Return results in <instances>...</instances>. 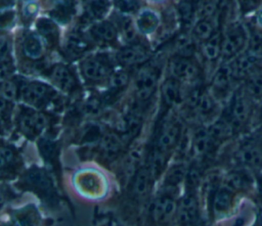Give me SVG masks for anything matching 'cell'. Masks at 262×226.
<instances>
[{
	"label": "cell",
	"mask_w": 262,
	"mask_h": 226,
	"mask_svg": "<svg viewBox=\"0 0 262 226\" xmlns=\"http://www.w3.org/2000/svg\"><path fill=\"white\" fill-rule=\"evenodd\" d=\"M91 36L100 42H112L116 38V29L115 27L106 21L97 22L92 26L90 30Z\"/></svg>",
	"instance_id": "obj_27"
},
{
	"label": "cell",
	"mask_w": 262,
	"mask_h": 226,
	"mask_svg": "<svg viewBox=\"0 0 262 226\" xmlns=\"http://www.w3.org/2000/svg\"><path fill=\"white\" fill-rule=\"evenodd\" d=\"M81 70L84 78L91 82H99L110 79L112 75L111 65L101 57H90L85 59Z\"/></svg>",
	"instance_id": "obj_11"
},
{
	"label": "cell",
	"mask_w": 262,
	"mask_h": 226,
	"mask_svg": "<svg viewBox=\"0 0 262 226\" xmlns=\"http://www.w3.org/2000/svg\"><path fill=\"white\" fill-rule=\"evenodd\" d=\"M24 54L35 60L42 56L43 54V44L41 39L36 35H28L23 43Z\"/></svg>",
	"instance_id": "obj_28"
},
{
	"label": "cell",
	"mask_w": 262,
	"mask_h": 226,
	"mask_svg": "<svg viewBox=\"0 0 262 226\" xmlns=\"http://www.w3.org/2000/svg\"><path fill=\"white\" fill-rule=\"evenodd\" d=\"M159 24L158 15L151 10H142L136 19V26L142 34L152 33Z\"/></svg>",
	"instance_id": "obj_26"
},
{
	"label": "cell",
	"mask_w": 262,
	"mask_h": 226,
	"mask_svg": "<svg viewBox=\"0 0 262 226\" xmlns=\"http://www.w3.org/2000/svg\"><path fill=\"white\" fill-rule=\"evenodd\" d=\"M248 42L246 29L238 24L230 26L221 41V55L225 58L237 56Z\"/></svg>",
	"instance_id": "obj_5"
},
{
	"label": "cell",
	"mask_w": 262,
	"mask_h": 226,
	"mask_svg": "<svg viewBox=\"0 0 262 226\" xmlns=\"http://www.w3.org/2000/svg\"><path fill=\"white\" fill-rule=\"evenodd\" d=\"M217 142L213 139L209 128H200L195 131L193 138H192V149L195 154L198 155H205L209 153L213 146Z\"/></svg>",
	"instance_id": "obj_16"
},
{
	"label": "cell",
	"mask_w": 262,
	"mask_h": 226,
	"mask_svg": "<svg viewBox=\"0 0 262 226\" xmlns=\"http://www.w3.org/2000/svg\"><path fill=\"white\" fill-rule=\"evenodd\" d=\"M11 222L16 226H41V219L37 212L28 209L15 213Z\"/></svg>",
	"instance_id": "obj_30"
},
{
	"label": "cell",
	"mask_w": 262,
	"mask_h": 226,
	"mask_svg": "<svg viewBox=\"0 0 262 226\" xmlns=\"http://www.w3.org/2000/svg\"><path fill=\"white\" fill-rule=\"evenodd\" d=\"M234 160L238 168L250 171L262 170V143L255 132L239 141Z\"/></svg>",
	"instance_id": "obj_3"
},
{
	"label": "cell",
	"mask_w": 262,
	"mask_h": 226,
	"mask_svg": "<svg viewBox=\"0 0 262 226\" xmlns=\"http://www.w3.org/2000/svg\"><path fill=\"white\" fill-rule=\"evenodd\" d=\"M54 1H56V2H58V3H63V2H66L67 0H54Z\"/></svg>",
	"instance_id": "obj_48"
},
{
	"label": "cell",
	"mask_w": 262,
	"mask_h": 226,
	"mask_svg": "<svg viewBox=\"0 0 262 226\" xmlns=\"http://www.w3.org/2000/svg\"><path fill=\"white\" fill-rule=\"evenodd\" d=\"M246 80L247 83L244 88L248 94L257 103H262V67L257 65Z\"/></svg>",
	"instance_id": "obj_18"
},
{
	"label": "cell",
	"mask_w": 262,
	"mask_h": 226,
	"mask_svg": "<svg viewBox=\"0 0 262 226\" xmlns=\"http://www.w3.org/2000/svg\"><path fill=\"white\" fill-rule=\"evenodd\" d=\"M37 31L48 43L54 44L58 38V30L56 25L48 18H41L37 22Z\"/></svg>",
	"instance_id": "obj_29"
},
{
	"label": "cell",
	"mask_w": 262,
	"mask_h": 226,
	"mask_svg": "<svg viewBox=\"0 0 262 226\" xmlns=\"http://www.w3.org/2000/svg\"><path fill=\"white\" fill-rule=\"evenodd\" d=\"M37 10H38V7L35 3H29L24 8V13L26 14V16H33L36 14Z\"/></svg>",
	"instance_id": "obj_42"
},
{
	"label": "cell",
	"mask_w": 262,
	"mask_h": 226,
	"mask_svg": "<svg viewBox=\"0 0 262 226\" xmlns=\"http://www.w3.org/2000/svg\"><path fill=\"white\" fill-rule=\"evenodd\" d=\"M123 146L120 138L115 134H106L102 137L100 142V150L104 157L114 159L121 151Z\"/></svg>",
	"instance_id": "obj_25"
},
{
	"label": "cell",
	"mask_w": 262,
	"mask_h": 226,
	"mask_svg": "<svg viewBox=\"0 0 262 226\" xmlns=\"http://www.w3.org/2000/svg\"><path fill=\"white\" fill-rule=\"evenodd\" d=\"M203 53L209 60H215L221 54V40L218 36H213L205 41L203 45Z\"/></svg>",
	"instance_id": "obj_33"
},
{
	"label": "cell",
	"mask_w": 262,
	"mask_h": 226,
	"mask_svg": "<svg viewBox=\"0 0 262 226\" xmlns=\"http://www.w3.org/2000/svg\"><path fill=\"white\" fill-rule=\"evenodd\" d=\"M17 93H19V87L16 85V83L8 79L5 81H2V90H1L2 98L8 101H11L16 97Z\"/></svg>",
	"instance_id": "obj_38"
},
{
	"label": "cell",
	"mask_w": 262,
	"mask_h": 226,
	"mask_svg": "<svg viewBox=\"0 0 262 226\" xmlns=\"http://www.w3.org/2000/svg\"><path fill=\"white\" fill-rule=\"evenodd\" d=\"M158 82V73L151 67H144L138 72L134 80L135 96L138 101H146L154 94Z\"/></svg>",
	"instance_id": "obj_10"
},
{
	"label": "cell",
	"mask_w": 262,
	"mask_h": 226,
	"mask_svg": "<svg viewBox=\"0 0 262 226\" xmlns=\"http://www.w3.org/2000/svg\"><path fill=\"white\" fill-rule=\"evenodd\" d=\"M51 81L62 91L73 92L77 89L78 83L71 70L62 64H56L50 72Z\"/></svg>",
	"instance_id": "obj_14"
},
{
	"label": "cell",
	"mask_w": 262,
	"mask_h": 226,
	"mask_svg": "<svg viewBox=\"0 0 262 226\" xmlns=\"http://www.w3.org/2000/svg\"><path fill=\"white\" fill-rule=\"evenodd\" d=\"M162 95L165 103L168 106L173 107L178 105L182 99L179 82L173 78L170 80H167L163 85Z\"/></svg>",
	"instance_id": "obj_21"
},
{
	"label": "cell",
	"mask_w": 262,
	"mask_h": 226,
	"mask_svg": "<svg viewBox=\"0 0 262 226\" xmlns=\"http://www.w3.org/2000/svg\"><path fill=\"white\" fill-rule=\"evenodd\" d=\"M234 79L230 63H225L219 66L216 71L212 80V85L216 91L224 92L230 87Z\"/></svg>",
	"instance_id": "obj_20"
},
{
	"label": "cell",
	"mask_w": 262,
	"mask_h": 226,
	"mask_svg": "<svg viewBox=\"0 0 262 226\" xmlns=\"http://www.w3.org/2000/svg\"><path fill=\"white\" fill-rule=\"evenodd\" d=\"M128 83V75L124 71H117L113 73L110 77L111 91H119L124 88Z\"/></svg>",
	"instance_id": "obj_36"
},
{
	"label": "cell",
	"mask_w": 262,
	"mask_h": 226,
	"mask_svg": "<svg viewBox=\"0 0 262 226\" xmlns=\"http://www.w3.org/2000/svg\"><path fill=\"white\" fill-rule=\"evenodd\" d=\"M154 181L155 180L151 177L146 167L139 169L132 178V183H131L132 194L138 198L144 197L146 193H148Z\"/></svg>",
	"instance_id": "obj_15"
},
{
	"label": "cell",
	"mask_w": 262,
	"mask_h": 226,
	"mask_svg": "<svg viewBox=\"0 0 262 226\" xmlns=\"http://www.w3.org/2000/svg\"><path fill=\"white\" fill-rule=\"evenodd\" d=\"M177 211L175 198L172 193L164 191L151 201L148 208V218L154 225H161L169 220Z\"/></svg>",
	"instance_id": "obj_6"
},
{
	"label": "cell",
	"mask_w": 262,
	"mask_h": 226,
	"mask_svg": "<svg viewBox=\"0 0 262 226\" xmlns=\"http://www.w3.org/2000/svg\"><path fill=\"white\" fill-rule=\"evenodd\" d=\"M19 160L13 147L10 145H2L1 147V174L2 177H10L16 173Z\"/></svg>",
	"instance_id": "obj_17"
},
{
	"label": "cell",
	"mask_w": 262,
	"mask_h": 226,
	"mask_svg": "<svg viewBox=\"0 0 262 226\" xmlns=\"http://www.w3.org/2000/svg\"><path fill=\"white\" fill-rule=\"evenodd\" d=\"M166 166V152H163L157 148H155L148 159H147V165L146 168L149 171L151 177L154 180H157L165 170Z\"/></svg>",
	"instance_id": "obj_24"
},
{
	"label": "cell",
	"mask_w": 262,
	"mask_h": 226,
	"mask_svg": "<svg viewBox=\"0 0 262 226\" xmlns=\"http://www.w3.org/2000/svg\"><path fill=\"white\" fill-rule=\"evenodd\" d=\"M257 186H258L259 195L262 198V174L257 175Z\"/></svg>",
	"instance_id": "obj_44"
},
{
	"label": "cell",
	"mask_w": 262,
	"mask_h": 226,
	"mask_svg": "<svg viewBox=\"0 0 262 226\" xmlns=\"http://www.w3.org/2000/svg\"><path fill=\"white\" fill-rule=\"evenodd\" d=\"M108 8V0H90L87 5V15L92 19H99L107 12Z\"/></svg>",
	"instance_id": "obj_32"
},
{
	"label": "cell",
	"mask_w": 262,
	"mask_h": 226,
	"mask_svg": "<svg viewBox=\"0 0 262 226\" xmlns=\"http://www.w3.org/2000/svg\"><path fill=\"white\" fill-rule=\"evenodd\" d=\"M169 70L172 78L178 82L191 81L198 74L195 64L185 57L174 58L170 63Z\"/></svg>",
	"instance_id": "obj_13"
},
{
	"label": "cell",
	"mask_w": 262,
	"mask_h": 226,
	"mask_svg": "<svg viewBox=\"0 0 262 226\" xmlns=\"http://www.w3.org/2000/svg\"><path fill=\"white\" fill-rule=\"evenodd\" d=\"M147 58V52L140 45H132L125 47L118 53V59L126 65L136 64L144 61Z\"/></svg>",
	"instance_id": "obj_19"
},
{
	"label": "cell",
	"mask_w": 262,
	"mask_h": 226,
	"mask_svg": "<svg viewBox=\"0 0 262 226\" xmlns=\"http://www.w3.org/2000/svg\"><path fill=\"white\" fill-rule=\"evenodd\" d=\"M252 97L244 87L235 90L229 100L226 120L234 129L244 127L255 112V105Z\"/></svg>",
	"instance_id": "obj_2"
},
{
	"label": "cell",
	"mask_w": 262,
	"mask_h": 226,
	"mask_svg": "<svg viewBox=\"0 0 262 226\" xmlns=\"http://www.w3.org/2000/svg\"><path fill=\"white\" fill-rule=\"evenodd\" d=\"M116 8L122 13H132L138 8L137 0H114Z\"/></svg>",
	"instance_id": "obj_40"
},
{
	"label": "cell",
	"mask_w": 262,
	"mask_h": 226,
	"mask_svg": "<svg viewBox=\"0 0 262 226\" xmlns=\"http://www.w3.org/2000/svg\"><path fill=\"white\" fill-rule=\"evenodd\" d=\"M253 226H262V217L258 216L255 223L253 224Z\"/></svg>",
	"instance_id": "obj_45"
},
{
	"label": "cell",
	"mask_w": 262,
	"mask_h": 226,
	"mask_svg": "<svg viewBox=\"0 0 262 226\" xmlns=\"http://www.w3.org/2000/svg\"><path fill=\"white\" fill-rule=\"evenodd\" d=\"M121 31H122V34H123L124 38L127 41H131L135 37L134 30H133L131 21L129 19H125L121 22Z\"/></svg>",
	"instance_id": "obj_41"
},
{
	"label": "cell",
	"mask_w": 262,
	"mask_h": 226,
	"mask_svg": "<svg viewBox=\"0 0 262 226\" xmlns=\"http://www.w3.org/2000/svg\"><path fill=\"white\" fill-rule=\"evenodd\" d=\"M19 96L29 105L44 107L53 99L55 92L48 85L33 81L25 82L19 86Z\"/></svg>",
	"instance_id": "obj_4"
},
{
	"label": "cell",
	"mask_w": 262,
	"mask_h": 226,
	"mask_svg": "<svg viewBox=\"0 0 262 226\" xmlns=\"http://www.w3.org/2000/svg\"><path fill=\"white\" fill-rule=\"evenodd\" d=\"M87 48H88L87 42L81 37H79L78 35L70 36L67 41V50L72 55H75V56L80 55L85 50H87Z\"/></svg>",
	"instance_id": "obj_35"
},
{
	"label": "cell",
	"mask_w": 262,
	"mask_h": 226,
	"mask_svg": "<svg viewBox=\"0 0 262 226\" xmlns=\"http://www.w3.org/2000/svg\"><path fill=\"white\" fill-rule=\"evenodd\" d=\"M235 191L223 182L214 188L211 194V213L215 218L226 216L234 204Z\"/></svg>",
	"instance_id": "obj_8"
},
{
	"label": "cell",
	"mask_w": 262,
	"mask_h": 226,
	"mask_svg": "<svg viewBox=\"0 0 262 226\" xmlns=\"http://www.w3.org/2000/svg\"><path fill=\"white\" fill-rule=\"evenodd\" d=\"M13 62L9 53L8 42L2 38L1 40V80L5 81L12 73Z\"/></svg>",
	"instance_id": "obj_31"
},
{
	"label": "cell",
	"mask_w": 262,
	"mask_h": 226,
	"mask_svg": "<svg viewBox=\"0 0 262 226\" xmlns=\"http://www.w3.org/2000/svg\"><path fill=\"white\" fill-rule=\"evenodd\" d=\"M193 226H206V225L204 224V222H203V221H201L200 223H198V224H195V225H193Z\"/></svg>",
	"instance_id": "obj_46"
},
{
	"label": "cell",
	"mask_w": 262,
	"mask_h": 226,
	"mask_svg": "<svg viewBox=\"0 0 262 226\" xmlns=\"http://www.w3.org/2000/svg\"><path fill=\"white\" fill-rule=\"evenodd\" d=\"M3 226H16L13 222H11V223H8V224H6V225H3Z\"/></svg>",
	"instance_id": "obj_47"
},
{
	"label": "cell",
	"mask_w": 262,
	"mask_h": 226,
	"mask_svg": "<svg viewBox=\"0 0 262 226\" xmlns=\"http://www.w3.org/2000/svg\"><path fill=\"white\" fill-rule=\"evenodd\" d=\"M39 148L42 157L50 168H56L58 166V147L56 142L49 138H43L40 140Z\"/></svg>",
	"instance_id": "obj_23"
},
{
	"label": "cell",
	"mask_w": 262,
	"mask_h": 226,
	"mask_svg": "<svg viewBox=\"0 0 262 226\" xmlns=\"http://www.w3.org/2000/svg\"><path fill=\"white\" fill-rule=\"evenodd\" d=\"M52 16L59 22H67L72 16V5L69 2L60 3L51 11Z\"/></svg>",
	"instance_id": "obj_37"
},
{
	"label": "cell",
	"mask_w": 262,
	"mask_h": 226,
	"mask_svg": "<svg viewBox=\"0 0 262 226\" xmlns=\"http://www.w3.org/2000/svg\"><path fill=\"white\" fill-rule=\"evenodd\" d=\"M194 35L198 39L207 41L211 37H213V32H214V25L212 24L211 20L207 18H203L200 21H198L194 26Z\"/></svg>",
	"instance_id": "obj_34"
},
{
	"label": "cell",
	"mask_w": 262,
	"mask_h": 226,
	"mask_svg": "<svg viewBox=\"0 0 262 226\" xmlns=\"http://www.w3.org/2000/svg\"><path fill=\"white\" fill-rule=\"evenodd\" d=\"M17 185L37 194L47 205L57 201V192L49 173L41 168L34 167L28 170L19 179Z\"/></svg>",
	"instance_id": "obj_1"
},
{
	"label": "cell",
	"mask_w": 262,
	"mask_h": 226,
	"mask_svg": "<svg viewBox=\"0 0 262 226\" xmlns=\"http://www.w3.org/2000/svg\"><path fill=\"white\" fill-rule=\"evenodd\" d=\"M102 130L99 125H88L83 134V139L88 142L102 139Z\"/></svg>",
	"instance_id": "obj_39"
},
{
	"label": "cell",
	"mask_w": 262,
	"mask_h": 226,
	"mask_svg": "<svg viewBox=\"0 0 262 226\" xmlns=\"http://www.w3.org/2000/svg\"><path fill=\"white\" fill-rule=\"evenodd\" d=\"M186 169L181 164L174 165L166 174V178L164 181V191L172 193L174 189L185 179Z\"/></svg>",
	"instance_id": "obj_22"
},
{
	"label": "cell",
	"mask_w": 262,
	"mask_h": 226,
	"mask_svg": "<svg viewBox=\"0 0 262 226\" xmlns=\"http://www.w3.org/2000/svg\"><path fill=\"white\" fill-rule=\"evenodd\" d=\"M180 138V127L174 121H167L163 124L158 138H157V149L167 152L172 149Z\"/></svg>",
	"instance_id": "obj_12"
},
{
	"label": "cell",
	"mask_w": 262,
	"mask_h": 226,
	"mask_svg": "<svg viewBox=\"0 0 262 226\" xmlns=\"http://www.w3.org/2000/svg\"><path fill=\"white\" fill-rule=\"evenodd\" d=\"M17 124L20 132L28 138H35L46 127V118L43 114L25 107L20 110Z\"/></svg>",
	"instance_id": "obj_9"
},
{
	"label": "cell",
	"mask_w": 262,
	"mask_h": 226,
	"mask_svg": "<svg viewBox=\"0 0 262 226\" xmlns=\"http://www.w3.org/2000/svg\"><path fill=\"white\" fill-rule=\"evenodd\" d=\"M254 117L257 118L258 122H259V123L261 124V126H262V103H257V106L255 107Z\"/></svg>",
	"instance_id": "obj_43"
},
{
	"label": "cell",
	"mask_w": 262,
	"mask_h": 226,
	"mask_svg": "<svg viewBox=\"0 0 262 226\" xmlns=\"http://www.w3.org/2000/svg\"><path fill=\"white\" fill-rule=\"evenodd\" d=\"M155 1H161V0H155Z\"/></svg>",
	"instance_id": "obj_49"
},
{
	"label": "cell",
	"mask_w": 262,
	"mask_h": 226,
	"mask_svg": "<svg viewBox=\"0 0 262 226\" xmlns=\"http://www.w3.org/2000/svg\"><path fill=\"white\" fill-rule=\"evenodd\" d=\"M202 221L198 197L193 190H188L181 198L176 211L177 226H193Z\"/></svg>",
	"instance_id": "obj_7"
}]
</instances>
